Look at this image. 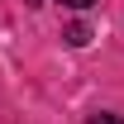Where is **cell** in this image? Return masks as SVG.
<instances>
[{"mask_svg":"<svg viewBox=\"0 0 124 124\" xmlns=\"http://www.w3.org/2000/svg\"><path fill=\"white\" fill-rule=\"evenodd\" d=\"M24 5H43V0H24Z\"/></svg>","mask_w":124,"mask_h":124,"instance_id":"cell-4","label":"cell"},{"mask_svg":"<svg viewBox=\"0 0 124 124\" xmlns=\"http://www.w3.org/2000/svg\"><path fill=\"white\" fill-rule=\"evenodd\" d=\"M67 43H72V48L91 43V29H86V24H67Z\"/></svg>","mask_w":124,"mask_h":124,"instance_id":"cell-1","label":"cell"},{"mask_svg":"<svg viewBox=\"0 0 124 124\" xmlns=\"http://www.w3.org/2000/svg\"><path fill=\"white\" fill-rule=\"evenodd\" d=\"M91 124H124V119H119V115H95Z\"/></svg>","mask_w":124,"mask_h":124,"instance_id":"cell-3","label":"cell"},{"mask_svg":"<svg viewBox=\"0 0 124 124\" xmlns=\"http://www.w3.org/2000/svg\"><path fill=\"white\" fill-rule=\"evenodd\" d=\"M62 5H67V10H91L95 0H62Z\"/></svg>","mask_w":124,"mask_h":124,"instance_id":"cell-2","label":"cell"}]
</instances>
